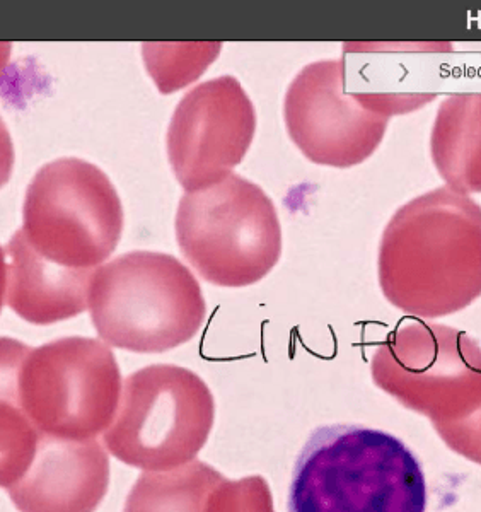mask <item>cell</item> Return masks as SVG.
Returning a JSON list of instances; mask_svg holds the SVG:
<instances>
[{
    "mask_svg": "<svg viewBox=\"0 0 481 512\" xmlns=\"http://www.w3.org/2000/svg\"><path fill=\"white\" fill-rule=\"evenodd\" d=\"M379 286L405 315L437 320L481 297V207L435 188L396 210L377 255Z\"/></svg>",
    "mask_w": 481,
    "mask_h": 512,
    "instance_id": "6da1fadb",
    "label": "cell"
},
{
    "mask_svg": "<svg viewBox=\"0 0 481 512\" xmlns=\"http://www.w3.org/2000/svg\"><path fill=\"white\" fill-rule=\"evenodd\" d=\"M289 512H425L427 482L401 439L362 425L318 427L297 456Z\"/></svg>",
    "mask_w": 481,
    "mask_h": 512,
    "instance_id": "7a4b0ae2",
    "label": "cell"
},
{
    "mask_svg": "<svg viewBox=\"0 0 481 512\" xmlns=\"http://www.w3.org/2000/svg\"><path fill=\"white\" fill-rule=\"evenodd\" d=\"M87 309L106 345L137 354H161L190 342L207 318L192 270L157 251H130L96 268Z\"/></svg>",
    "mask_w": 481,
    "mask_h": 512,
    "instance_id": "3957f363",
    "label": "cell"
},
{
    "mask_svg": "<svg viewBox=\"0 0 481 512\" xmlns=\"http://www.w3.org/2000/svg\"><path fill=\"white\" fill-rule=\"evenodd\" d=\"M174 231L188 263L214 286L258 284L282 256V226L272 198L239 175L185 193Z\"/></svg>",
    "mask_w": 481,
    "mask_h": 512,
    "instance_id": "277c9868",
    "label": "cell"
},
{
    "mask_svg": "<svg viewBox=\"0 0 481 512\" xmlns=\"http://www.w3.org/2000/svg\"><path fill=\"white\" fill-rule=\"evenodd\" d=\"M215 400L197 373L156 364L123 383L105 448L144 472H163L197 458L214 429Z\"/></svg>",
    "mask_w": 481,
    "mask_h": 512,
    "instance_id": "5b68a950",
    "label": "cell"
},
{
    "mask_svg": "<svg viewBox=\"0 0 481 512\" xmlns=\"http://www.w3.org/2000/svg\"><path fill=\"white\" fill-rule=\"evenodd\" d=\"M19 231L48 262L96 270L122 238V200L98 166L60 158L38 169L29 183Z\"/></svg>",
    "mask_w": 481,
    "mask_h": 512,
    "instance_id": "8992f818",
    "label": "cell"
},
{
    "mask_svg": "<svg viewBox=\"0 0 481 512\" xmlns=\"http://www.w3.org/2000/svg\"><path fill=\"white\" fill-rule=\"evenodd\" d=\"M372 381L435 427L453 424L481 405V347L453 326L413 321L374 350Z\"/></svg>",
    "mask_w": 481,
    "mask_h": 512,
    "instance_id": "52a82bcc",
    "label": "cell"
},
{
    "mask_svg": "<svg viewBox=\"0 0 481 512\" xmlns=\"http://www.w3.org/2000/svg\"><path fill=\"white\" fill-rule=\"evenodd\" d=\"M122 388L115 354L98 338H58L31 349L19 373L21 405L36 429L70 441L110 429Z\"/></svg>",
    "mask_w": 481,
    "mask_h": 512,
    "instance_id": "ba28073f",
    "label": "cell"
},
{
    "mask_svg": "<svg viewBox=\"0 0 481 512\" xmlns=\"http://www.w3.org/2000/svg\"><path fill=\"white\" fill-rule=\"evenodd\" d=\"M345 79V60H318L292 79L285 94L290 140L319 166H359L379 149L388 130L389 117L347 93Z\"/></svg>",
    "mask_w": 481,
    "mask_h": 512,
    "instance_id": "9c48e42d",
    "label": "cell"
},
{
    "mask_svg": "<svg viewBox=\"0 0 481 512\" xmlns=\"http://www.w3.org/2000/svg\"><path fill=\"white\" fill-rule=\"evenodd\" d=\"M255 134V105L236 77L195 86L176 106L166 137L181 188L193 193L226 180L243 163Z\"/></svg>",
    "mask_w": 481,
    "mask_h": 512,
    "instance_id": "30bf717a",
    "label": "cell"
},
{
    "mask_svg": "<svg viewBox=\"0 0 481 512\" xmlns=\"http://www.w3.org/2000/svg\"><path fill=\"white\" fill-rule=\"evenodd\" d=\"M110 487V458L96 439L41 434L35 460L11 489L19 512H96Z\"/></svg>",
    "mask_w": 481,
    "mask_h": 512,
    "instance_id": "8fae6325",
    "label": "cell"
},
{
    "mask_svg": "<svg viewBox=\"0 0 481 512\" xmlns=\"http://www.w3.org/2000/svg\"><path fill=\"white\" fill-rule=\"evenodd\" d=\"M9 308L33 325H53L82 315L96 270H72L48 262L16 231L6 246Z\"/></svg>",
    "mask_w": 481,
    "mask_h": 512,
    "instance_id": "7c38bea8",
    "label": "cell"
},
{
    "mask_svg": "<svg viewBox=\"0 0 481 512\" xmlns=\"http://www.w3.org/2000/svg\"><path fill=\"white\" fill-rule=\"evenodd\" d=\"M430 154L447 188L481 193V93L444 99L430 134Z\"/></svg>",
    "mask_w": 481,
    "mask_h": 512,
    "instance_id": "4fadbf2b",
    "label": "cell"
},
{
    "mask_svg": "<svg viewBox=\"0 0 481 512\" xmlns=\"http://www.w3.org/2000/svg\"><path fill=\"white\" fill-rule=\"evenodd\" d=\"M31 347L0 337V489H11L35 460L41 432L19 398V373Z\"/></svg>",
    "mask_w": 481,
    "mask_h": 512,
    "instance_id": "5bb4252c",
    "label": "cell"
},
{
    "mask_svg": "<svg viewBox=\"0 0 481 512\" xmlns=\"http://www.w3.org/2000/svg\"><path fill=\"white\" fill-rule=\"evenodd\" d=\"M224 480L214 466L193 460L186 465L144 472L128 494L123 512H207L210 495Z\"/></svg>",
    "mask_w": 481,
    "mask_h": 512,
    "instance_id": "9a60e30c",
    "label": "cell"
},
{
    "mask_svg": "<svg viewBox=\"0 0 481 512\" xmlns=\"http://www.w3.org/2000/svg\"><path fill=\"white\" fill-rule=\"evenodd\" d=\"M221 43H144L145 65L164 94L174 93L197 81L209 69L219 53Z\"/></svg>",
    "mask_w": 481,
    "mask_h": 512,
    "instance_id": "2e32d148",
    "label": "cell"
},
{
    "mask_svg": "<svg viewBox=\"0 0 481 512\" xmlns=\"http://www.w3.org/2000/svg\"><path fill=\"white\" fill-rule=\"evenodd\" d=\"M207 512H275L272 490L260 475L224 478L210 495Z\"/></svg>",
    "mask_w": 481,
    "mask_h": 512,
    "instance_id": "e0dca14e",
    "label": "cell"
},
{
    "mask_svg": "<svg viewBox=\"0 0 481 512\" xmlns=\"http://www.w3.org/2000/svg\"><path fill=\"white\" fill-rule=\"evenodd\" d=\"M447 448L481 465V405L466 419L435 427Z\"/></svg>",
    "mask_w": 481,
    "mask_h": 512,
    "instance_id": "ac0fdd59",
    "label": "cell"
},
{
    "mask_svg": "<svg viewBox=\"0 0 481 512\" xmlns=\"http://www.w3.org/2000/svg\"><path fill=\"white\" fill-rule=\"evenodd\" d=\"M12 168H14V146H12L11 134L7 130L6 123L0 118V188L11 180Z\"/></svg>",
    "mask_w": 481,
    "mask_h": 512,
    "instance_id": "d6986e66",
    "label": "cell"
},
{
    "mask_svg": "<svg viewBox=\"0 0 481 512\" xmlns=\"http://www.w3.org/2000/svg\"><path fill=\"white\" fill-rule=\"evenodd\" d=\"M7 294V256L6 250L0 246V313Z\"/></svg>",
    "mask_w": 481,
    "mask_h": 512,
    "instance_id": "ffe728a7",
    "label": "cell"
},
{
    "mask_svg": "<svg viewBox=\"0 0 481 512\" xmlns=\"http://www.w3.org/2000/svg\"><path fill=\"white\" fill-rule=\"evenodd\" d=\"M9 59H11V43L0 41V76L4 74L7 64H9Z\"/></svg>",
    "mask_w": 481,
    "mask_h": 512,
    "instance_id": "44dd1931",
    "label": "cell"
}]
</instances>
